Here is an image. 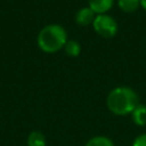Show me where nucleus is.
Instances as JSON below:
<instances>
[{
	"instance_id": "nucleus-1",
	"label": "nucleus",
	"mask_w": 146,
	"mask_h": 146,
	"mask_svg": "<svg viewBox=\"0 0 146 146\" xmlns=\"http://www.w3.org/2000/svg\"><path fill=\"white\" fill-rule=\"evenodd\" d=\"M138 104L139 99L137 92L127 86L113 88L106 97V106L108 111L117 116L131 114Z\"/></svg>"
},
{
	"instance_id": "nucleus-2",
	"label": "nucleus",
	"mask_w": 146,
	"mask_h": 146,
	"mask_svg": "<svg viewBox=\"0 0 146 146\" xmlns=\"http://www.w3.org/2000/svg\"><path fill=\"white\" fill-rule=\"evenodd\" d=\"M67 40L66 30L59 24H48L43 26L36 36L38 47L46 54H55L62 50Z\"/></svg>"
},
{
	"instance_id": "nucleus-3",
	"label": "nucleus",
	"mask_w": 146,
	"mask_h": 146,
	"mask_svg": "<svg viewBox=\"0 0 146 146\" xmlns=\"http://www.w3.org/2000/svg\"><path fill=\"white\" fill-rule=\"evenodd\" d=\"M92 29L95 32L100 35L102 38L110 39L116 35L119 31V25L114 17H112L108 14H99L96 15L94 23H92Z\"/></svg>"
},
{
	"instance_id": "nucleus-4",
	"label": "nucleus",
	"mask_w": 146,
	"mask_h": 146,
	"mask_svg": "<svg viewBox=\"0 0 146 146\" xmlns=\"http://www.w3.org/2000/svg\"><path fill=\"white\" fill-rule=\"evenodd\" d=\"M96 14L90 7H82L75 13V22L80 26H89L92 25Z\"/></svg>"
},
{
	"instance_id": "nucleus-5",
	"label": "nucleus",
	"mask_w": 146,
	"mask_h": 146,
	"mask_svg": "<svg viewBox=\"0 0 146 146\" xmlns=\"http://www.w3.org/2000/svg\"><path fill=\"white\" fill-rule=\"evenodd\" d=\"M113 5L114 0H88V7H90L96 15L107 14Z\"/></svg>"
},
{
	"instance_id": "nucleus-6",
	"label": "nucleus",
	"mask_w": 146,
	"mask_h": 146,
	"mask_svg": "<svg viewBox=\"0 0 146 146\" xmlns=\"http://www.w3.org/2000/svg\"><path fill=\"white\" fill-rule=\"evenodd\" d=\"M130 115L136 125H138V127L146 125V105L139 103L135 107V110L131 112Z\"/></svg>"
},
{
	"instance_id": "nucleus-7",
	"label": "nucleus",
	"mask_w": 146,
	"mask_h": 146,
	"mask_svg": "<svg viewBox=\"0 0 146 146\" xmlns=\"http://www.w3.org/2000/svg\"><path fill=\"white\" fill-rule=\"evenodd\" d=\"M26 144L27 146H47V139L41 131L33 130L29 133Z\"/></svg>"
},
{
	"instance_id": "nucleus-8",
	"label": "nucleus",
	"mask_w": 146,
	"mask_h": 146,
	"mask_svg": "<svg viewBox=\"0 0 146 146\" xmlns=\"http://www.w3.org/2000/svg\"><path fill=\"white\" fill-rule=\"evenodd\" d=\"M117 7L123 13L131 14L140 7V0H117Z\"/></svg>"
},
{
	"instance_id": "nucleus-9",
	"label": "nucleus",
	"mask_w": 146,
	"mask_h": 146,
	"mask_svg": "<svg viewBox=\"0 0 146 146\" xmlns=\"http://www.w3.org/2000/svg\"><path fill=\"white\" fill-rule=\"evenodd\" d=\"M63 49L70 57H78L81 54V44L78 40H67Z\"/></svg>"
},
{
	"instance_id": "nucleus-10",
	"label": "nucleus",
	"mask_w": 146,
	"mask_h": 146,
	"mask_svg": "<svg viewBox=\"0 0 146 146\" xmlns=\"http://www.w3.org/2000/svg\"><path fill=\"white\" fill-rule=\"evenodd\" d=\"M84 146H115L112 139L106 136H95L90 138Z\"/></svg>"
},
{
	"instance_id": "nucleus-11",
	"label": "nucleus",
	"mask_w": 146,
	"mask_h": 146,
	"mask_svg": "<svg viewBox=\"0 0 146 146\" xmlns=\"http://www.w3.org/2000/svg\"><path fill=\"white\" fill-rule=\"evenodd\" d=\"M131 146H146V133H141L139 136H137Z\"/></svg>"
},
{
	"instance_id": "nucleus-12",
	"label": "nucleus",
	"mask_w": 146,
	"mask_h": 146,
	"mask_svg": "<svg viewBox=\"0 0 146 146\" xmlns=\"http://www.w3.org/2000/svg\"><path fill=\"white\" fill-rule=\"evenodd\" d=\"M140 7L146 11V0H140Z\"/></svg>"
}]
</instances>
